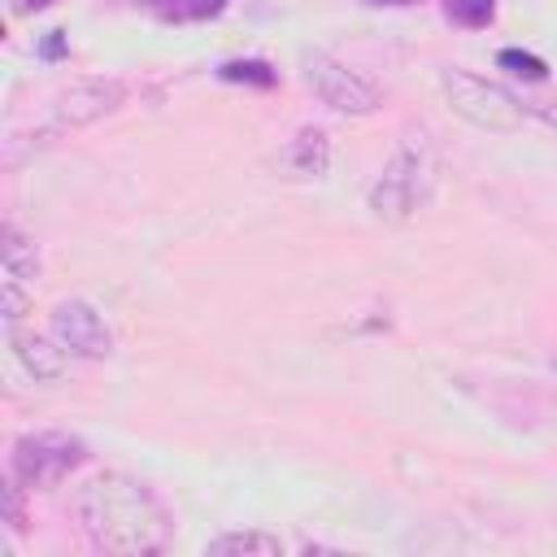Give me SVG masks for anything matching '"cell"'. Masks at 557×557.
<instances>
[{
  "mask_svg": "<svg viewBox=\"0 0 557 557\" xmlns=\"http://www.w3.org/2000/svg\"><path fill=\"white\" fill-rule=\"evenodd\" d=\"M74 522L91 540V548L113 557H152L170 544V513L152 496L148 483L100 470L74 487Z\"/></svg>",
  "mask_w": 557,
  "mask_h": 557,
  "instance_id": "1",
  "label": "cell"
},
{
  "mask_svg": "<svg viewBox=\"0 0 557 557\" xmlns=\"http://www.w3.org/2000/svg\"><path fill=\"white\" fill-rule=\"evenodd\" d=\"M435 183H440V148L431 131H409L370 187V213L383 222H405L431 200Z\"/></svg>",
  "mask_w": 557,
  "mask_h": 557,
  "instance_id": "2",
  "label": "cell"
},
{
  "mask_svg": "<svg viewBox=\"0 0 557 557\" xmlns=\"http://www.w3.org/2000/svg\"><path fill=\"white\" fill-rule=\"evenodd\" d=\"M440 91L453 104V113L466 117L479 131H518L527 122V104L509 87H500V83H492V78H483L474 70H461V65L444 70L440 74Z\"/></svg>",
  "mask_w": 557,
  "mask_h": 557,
  "instance_id": "3",
  "label": "cell"
},
{
  "mask_svg": "<svg viewBox=\"0 0 557 557\" xmlns=\"http://www.w3.org/2000/svg\"><path fill=\"white\" fill-rule=\"evenodd\" d=\"M87 461V448L78 435H65V431H35V435H22L9 453V474L39 492V487H52L61 483L70 470H78Z\"/></svg>",
  "mask_w": 557,
  "mask_h": 557,
  "instance_id": "4",
  "label": "cell"
},
{
  "mask_svg": "<svg viewBox=\"0 0 557 557\" xmlns=\"http://www.w3.org/2000/svg\"><path fill=\"white\" fill-rule=\"evenodd\" d=\"M300 70H305V83L313 87V96L326 104V109H335V113H348V117H366V113H374L379 104H383V96H379V87L370 83V78H361L357 70H348L344 61H335L331 52H305L300 57Z\"/></svg>",
  "mask_w": 557,
  "mask_h": 557,
  "instance_id": "5",
  "label": "cell"
},
{
  "mask_svg": "<svg viewBox=\"0 0 557 557\" xmlns=\"http://www.w3.org/2000/svg\"><path fill=\"white\" fill-rule=\"evenodd\" d=\"M48 331L57 335V344L70 352V357H83V361H104L113 352V331L104 322V313L87 300H61L52 305L48 313Z\"/></svg>",
  "mask_w": 557,
  "mask_h": 557,
  "instance_id": "6",
  "label": "cell"
},
{
  "mask_svg": "<svg viewBox=\"0 0 557 557\" xmlns=\"http://www.w3.org/2000/svg\"><path fill=\"white\" fill-rule=\"evenodd\" d=\"M122 100H126V83H117V78H83V83L65 87V91L52 100L48 135L91 126V122H100L104 113H113Z\"/></svg>",
  "mask_w": 557,
  "mask_h": 557,
  "instance_id": "7",
  "label": "cell"
},
{
  "mask_svg": "<svg viewBox=\"0 0 557 557\" xmlns=\"http://www.w3.org/2000/svg\"><path fill=\"white\" fill-rule=\"evenodd\" d=\"M0 252H4V322L17 326L26 313V292L35 287V274H39V257L17 226H4Z\"/></svg>",
  "mask_w": 557,
  "mask_h": 557,
  "instance_id": "8",
  "label": "cell"
},
{
  "mask_svg": "<svg viewBox=\"0 0 557 557\" xmlns=\"http://www.w3.org/2000/svg\"><path fill=\"white\" fill-rule=\"evenodd\" d=\"M274 170L283 178H296V183H313V178H326L331 170V135L322 126H300L278 152H274Z\"/></svg>",
  "mask_w": 557,
  "mask_h": 557,
  "instance_id": "9",
  "label": "cell"
},
{
  "mask_svg": "<svg viewBox=\"0 0 557 557\" xmlns=\"http://www.w3.org/2000/svg\"><path fill=\"white\" fill-rule=\"evenodd\" d=\"M9 339H13V352L22 361V370L35 379V383H52L65 374L70 366V352L57 344V335H39V331H22V326H9Z\"/></svg>",
  "mask_w": 557,
  "mask_h": 557,
  "instance_id": "10",
  "label": "cell"
},
{
  "mask_svg": "<svg viewBox=\"0 0 557 557\" xmlns=\"http://www.w3.org/2000/svg\"><path fill=\"white\" fill-rule=\"evenodd\" d=\"M283 544L270 531H222L205 544V557H278Z\"/></svg>",
  "mask_w": 557,
  "mask_h": 557,
  "instance_id": "11",
  "label": "cell"
},
{
  "mask_svg": "<svg viewBox=\"0 0 557 557\" xmlns=\"http://www.w3.org/2000/svg\"><path fill=\"white\" fill-rule=\"evenodd\" d=\"M218 78L222 83H248V87H274L278 74L270 61H257V57H244V61H222L218 65Z\"/></svg>",
  "mask_w": 557,
  "mask_h": 557,
  "instance_id": "12",
  "label": "cell"
},
{
  "mask_svg": "<svg viewBox=\"0 0 557 557\" xmlns=\"http://www.w3.org/2000/svg\"><path fill=\"white\" fill-rule=\"evenodd\" d=\"M444 17L466 30H483L496 17V0H444Z\"/></svg>",
  "mask_w": 557,
  "mask_h": 557,
  "instance_id": "13",
  "label": "cell"
},
{
  "mask_svg": "<svg viewBox=\"0 0 557 557\" xmlns=\"http://www.w3.org/2000/svg\"><path fill=\"white\" fill-rule=\"evenodd\" d=\"M496 65L509 70V74L522 78V83H544V78H548V65H544L535 52H522V48H500V52H496Z\"/></svg>",
  "mask_w": 557,
  "mask_h": 557,
  "instance_id": "14",
  "label": "cell"
},
{
  "mask_svg": "<svg viewBox=\"0 0 557 557\" xmlns=\"http://www.w3.org/2000/svg\"><path fill=\"white\" fill-rule=\"evenodd\" d=\"M222 4L226 0H174V9L165 17H178V22H187V17H213V13H222Z\"/></svg>",
  "mask_w": 557,
  "mask_h": 557,
  "instance_id": "15",
  "label": "cell"
},
{
  "mask_svg": "<svg viewBox=\"0 0 557 557\" xmlns=\"http://www.w3.org/2000/svg\"><path fill=\"white\" fill-rule=\"evenodd\" d=\"M57 0H9V13H17V17H26V13H44V9H52Z\"/></svg>",
  "mask_w": 557,
  "mask_h": 557,
  "instance_id": "16",
  "label": "cell"
},
{
  "mask_svg": "<svg viewBox=\"0 0 557 557\" xmlns=\"http://www.w3.org/2000/svg\"><path fill=\"white\" fill-rule=\"evenodd\" d=\"M61 35H65V30H48V39H44L39 52H44V57H57V52H61Z\"/></svg>",
  "mask_w": 557,
  "mask_h": 557,
  "instance_id": "17",
  "label": "cell"
},
{
  "mask_svg": "<svg viewBox=\"0 0 557 557\" xmlns=\"http://www.w3.org/2000/svg\"><path fill=\"white\" fill-rule=\"evenodd\" d=\"M366 4H387V9H405V4H418V0H366Z\"/></svg>",
  "mask_w": 557,
  "mask_h": 557,
  "instance_id": "18",
  "label": "cell"
},
{
  "mask_svg": "<svg viewBox=\"0 0 557 557\" xmlns=\"http://www.w3.org/2000/svg\"><path fill=\"white\" fill-rule=\"evenodd\" d=\"M144 4H152V9H161V17L174 9V0H144Z\"/></svg>",
  "mask_w": 557,
  "mask_h": 557,
  "instance_id": "19",
  "label": "cell"
},
{
  "mask_svg": "<svg viewBox=\"0 0 557 557\" xmlns=\"http://www.w3.org/2000/svg\"><path fill=\"white\" fill-rule=\"evenodd\" d=\"M553 370H557V357H553Z\"/></svg>",
  "mask_w": 557,
  "mask_h": 557,
  "instance_id": "20",
  "label": "cell"
}]
</instances>
